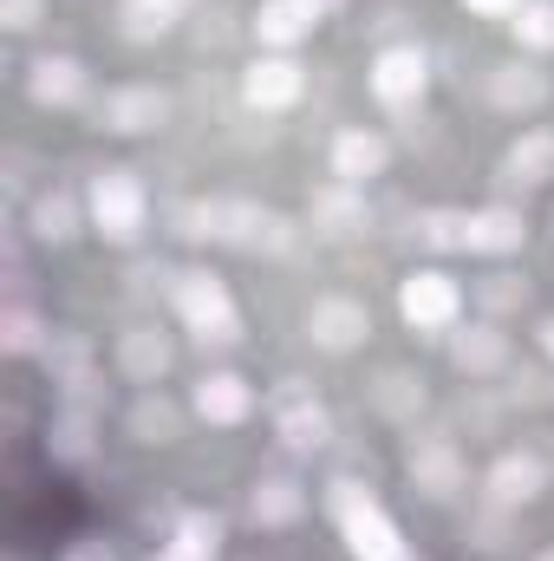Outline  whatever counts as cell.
I'll list each match as a JSON object with an SVG mask.
<instances>
[{
	"label": "cell",
	"instance_id": "1",
	"mask_svg": "<svg viewBox=\"0 0 554 561\" xmlns=\"http://www.w3.org/2000/svg\"><path fill=\"white\" fill-rule=\"evenodd\" d=\"M326 510L339 516L353 561H412V556H405V536H399V523L379 510V496H372L366 483H353V477L326 483Z\"/></svg>",
	"mask_w": 554,
	"mask_h": 561
},
{
	"label": "cell",
	"instance_id": "2",
	"mask_svg": "<svg viewBox=\"0 0 554 561\" xmlns=\"http://www.w3.org/2000/svg\"><path fill=\"white\" fill-rule=\"evenodd\" d=\"M170 294H176V313L189 320V333H196L203 346H229V340H235V300H229V287L216 275L189 268V275L170 280Z\"/></svg>",
	"mask_w": 554,
	"mask_h": 561
},
{
	"label": "cell",
	"instance_id": "3",
	"mask_svg": "<svg viewBox=\"0 0 554 561\" xmlns=\"http://www.w3.org/2000/svg\"><path fill=\"white\" fill-rule=\"evenodd\" d=\"M143 216H150V196L131 170H105L92 183V229L105 242H138L143 236Z\"/></svg>",
	"mask_w": 554,
	"mask_h": 561
},
{
	"label": "cell",
	"instance_id": "4",
	"mask_svg": "<svg viewBox=\"0 0 554 561\" xmlns=\"http://www.w3.org/2000/svg\"><path fill=\"white\" fill-rule=\"evenodd\" d=\"M216 242H235V249H255V255H287L293 222L262 209V203H216Z\"/></svg>",
	"mask_w": 554,
	"mask_h": 561
},
{
	"label": "cell",
	"instance_id": "5",
	"mask_svg": "<svg viewBox=\"0 0 554 561\" xmlns=\"http://www.w3.org/2000/svg\"><path fill=\"white\" fill-rule=\"evenodd\" d=\"M424 85H430V66H424L417 46H385L372 59V99L385 112H412L417 99H424Z\"/></svg>",
	"mask_w": 554,
	"mask_h": 561
},
{
	"label": "cell",
	"instance_id": "6",
	"mask_svg": "<svg viewBox=\"0 0 554 561\" xmlns=\"http://www.w3.org/2000/svg\"><path fill=\"white\" fill-rule=\"evenodd\" d=\"M366 333H372V313L346 294H326L307 307V340L320 353H353V346H366Z\"/></svg>",
	"mask_w": 554,
	"mask_h": 561
},
{
	"label": "cell",
	"instance_id": "7",
	"mask_svg": "<svg viewBox=\"0 0 554 561\" xmlns=\"http://www.w3.org/2000/svg\"><path fill=\"white\" fill-rule=\"evenodd\" d=\"M399 313L412 320L417 333H437V327H457L463 294H457L450 275H412L405 287H399Z\"/></svg>",
	"mask_w": 554,
	"mask_h": 561
},
{
	"label": "cell",
	"instance_id": "8",
	"mask_svg": "<svg viewBox=\"0 0 554 561\" xmlns=\"http://www.w3.org/2000/svg\"><path fill=\"white\" fill-rule=\"evenodd\" d=\"M300 92H307V72L293 59H255L242 79V99L255 112H287V105H300Z\"/></svg>",
	"mask_w": 554,
	"mask_h": 561
},
{
	"label": "cell",
	"instance_id": "9",
	"mask_svg": "<svg viewBox=\"0 0 554 561\" xmlns=\"http://www.w3.org/2000/svg\"><path fill=\"white\" fill-rule=\"evenodd\" d=\"M542 483H549V470H542V457H529V450H509V457H496V470H489V496H496V510H522V503H535Z\"/></svg>",
	"mask_w": 554,
	"mask_h": 561
},
{
	"label": "cell",
	"instance_id": "10",
	"mask_svg": "<svg viewBox=\"0 0 554 561\" xmlns=\"http://www.w3.org/2000/svg\"><path fill=\"white\" fill-rule=\"evenodd\" d=\"M163 118H170V99H163L157 85H125V92L105 99V131L138 138V131H157Z\"/></svg>",
	"mask_w": 554,
	"mask_h": 561
},
{
	"label": "cell",
	"instance_id": "11",
	"mask_svg": "<svg viewBox=\"0 0 554 561\" xmlns=\"http://www.w3.org/2000/svg\"><path fill=\"white\" fill-rule=\"evenodd\" d=\"M405 470H412V490H424L430 503H443V496L463 490V457H457L450 444H417Z\"/></svg>",
	"mask_w": 554,
	"mask_h": 561
},
{
	"label": "cell",
	"instance_id": "12",
	"mask_svg": "<svg viewBox=\"0 0 554 561\" xmlns=\"http://www.w3.org/2000/svg\"><path fill=\"white\" fill-rule=\"evenodd\" d=\"M385 157H392V150H385L379 131H339V138H333V176L359 190V183H372V176L385 170Z\"/></svg>",
	"mask_w": 554,
	"mask_h": 561
},
{
	"label": "cell",
	"instance_id": "13",
	"mask_svg": "<svg viewBox=\"0 0 554 561\" xmlns=\"http://www.w3.org/2000/svg\"><path fill=\"white\" fill-rule=\"evenodd\" d=\"M196 412L209 424H242L255 412V392H249V379H235V373H209V379L196 386Z\"/></svg>",
	"mask_w": 554,
	"mask_h": 561
},
{
	"label": "cell",
	"instance_id": "14",
	"mask_svg": "<svg viewBox=\"0 0 554 561\" xmlns=\"http://www.w3.org/2000/svg\"><path fill=\"white\" fill-rule=\"evenodd\" d=\"M522 236H529V229H522L516 209H476L470 229H463V249H470V255H516Z\"/></svg>",
	"mask_w": 554,
	"mask_h": 561
},
{
	"label": "cell",
	"instance_id": "15",
	"mask_svg": "<svg viewBox=\"0 0 554 561\" xmlns=\"http://www.w3.org/2000/svg\"><path fill=\"white\" fill-rule=\"evenodd\" d=\"M320 26V13L307 7V0H262V13H255V33H262V46H300L307 33Z\"/></svg>",
	"mask_w": 554,
	"mask_h": 561
},
{
	"label": "cell",
	"instance_id": "16",
	"mask_svg": "<svg viewBox=\"0 0 554 561\" xmlns=\"http://www.w3.org/2000/svg\"><path fill=\"white\" fill-rule=\"evenodd\" d=\"M489 99H496L503 112H535V105L549 99V79H542L535 66L509 59V66H496V72H489Z\"/></svg>",
	"mask_w": 554,
	"mask_h": 561
},
{
	"label": "cell",
	"instance_id": "17",
	"mask_svg": "<svg viewBox=\"0 0 554 561\" xmlns=\"http://www.w3.org/2000/svg\"><path fill=\"white\" fill-rule=\"evenodd\" d=\"M26 92L39 105H79L85 99V66L79 59H39L33 79H26Z\"/></svg>",
	"mask_w": 554,
	"mask_h": 561
},
{
	"label": "cell",
	"instance_id": "18",
	"mask_svg": "<svg viewBox=\"0 0 554 561\" xmlns=\"http://www.w3.org/2000/svg\"><path fill=\"white\" fill-rule=\"evenodd\" d=\"M222 556V523L216 516H183L176 536L163 542V561H216Z\"/></svg>",
	"mask_w": 554,
	"mask_h": 561
},
{
	"label": "cell",
	"instance_id": "19",
	"mask_svg": "<svg viewBox=\"0 0 554 561\" xmlns=\"http://www.w3.org/2000/svg\"><path fill=\"white\" fill-rule=\"evenodd\" d=\"M450 353H457V366H463L470 379H483V373H496V366L509 359V340H503L496 327H470V333L450 340Z\"/></svg>",
	"mask_w": 554,
	"mask_h": 561
},
{
	"label": "cell",
	"instance_id": "20",
	"mask_svg": "<svg viewBox=\"0 0 554 561\" xmlns=\"http://www.w3.org/2000/svg\"><path fill=\"white\" fill-rule=\"evenodd\" d=\"M509 183H549L554 176V138L549 131H522V138L509 144Z\"/></svg>",
	"mask_w": 554,
	"mask_h": 561
},
{
	"label": "cell",
	"instance_id": "21",
	"mask_svg": "<svg viewBox=\"0 0 554 561\" xmlns=\"http://www.w3.org/2000/svg\"><path fill=\"white\" fill-rule=\"evenodd\" d=\"M118 359H125V373L131 379H163V366H170V346H163V333H150V327H131L125 340H118Z\"/></svg>",
	"mask_w": 554,
	"mask_h": 561
},
{
	"label": "cell",
	"instance_id": "22",
	"mask_svg": "<svg viewBox=\"0 0 554 561\" xmlns=\"http://www.w3.org/2000/svg\"><path fill=\"white\" fill-rule=\"evenodd\" d=\"M293 516H300V483H287V477L255 483V523H262V529H280V523H293Z\"/></svg>",
	"mask_w": 554,
	"mask_h": 561
},
{
	"label": "cell",
	"instance_id": "23",
	"mask_svg": "<svg viewBox=\"0 0 554 561\" xmlns=\"http://www.w3.org/2000/svg\"><path fill=\"white\" fill-rule=\"evenodd\" d=\"M313 222H326L333 236H353V229L366 222V209H359L353 183H339V190H320V196H313Z\"/></svg>",
	"mask_w": 554,
	"mask_h": 561
},
{
	"label": "cell",
	"instance_id": "24",
	"mask_svg": "<svg viewBox=\"0 0 554 561\" xmlns=\"http://www.w3.org/2000/svg\"><path fill=\"white\" fill-rule=\"evenodd\" d=\"M176 0H125V33L131 39H163L170 26H176Z\"/></svg>",
	"mask_w": 554,
	"mask_h": 561
},
{
	"label": "cell",
	"instance_id": "25",
	"mask_svg": "<svg viewBox=\"0 0 554 561\" xmlns=\"http://www.w3.org/2000/svg\"><path fill=\"white\" fill-rule=\"evenodd\" d=\"M326 431H333V424H326L320 405H293V412H280V444H287V450H320Z\"/></svg>",
	"mask_w": 554,
	"mask_h": 561
},
{
	"label": "cell",
	"instance_id": "26",
	"mask_svg": "<svg viewBox=\"0 0 554 561\" xmlns=\"http://www.w3.org/2000/svg\"><path fill=\"white\" fill-rule=\"evenodd\" d=\"M72 229H79L72 196H59V190H53V196H39V203H33V236H39V242H66Z\"/></svg>",
	"mask_w": 554,
	"mask_h": 561
},
{
	"label": "cell",
	"instance_id": "27",
	"mask_svg": "<svg viewBox=\"0 0 554 561\" xmlns=\"http://www.w3.org/2000/svg\"><path fill=\"white\" fill-rule=\"evenodd\" d=\"M509 26H516V39H522L529 53H554V0H529Z\"/></svg>",
	"mask_w": 554,
	"mask_h": 561
},
{
	"label": "cell",
	"instance_id": "28",
	"mask_svg": "<svg viewBox=\"0 0 554 561\" xmlns=\"http://www.w3.org/2000/svg\"><path fill=\"white\" fill-rule=\"evenodd\" d=\"M46 450L66 457V463H79V457L92 450V419H85V412H66V419L46 431Z\"/></svg>",
	"mask_w": 554,
	"mask_h": 561
},
{
	"label": "cell",
	"instance_id": "29",
	"mask_svg": "<svg viewBox=\"0 0 554 561\" xmlns=\"http://www.w3.org/2000/svg\"><path fill=\"white\" fill-rule=\"evenodd\" d=\"M0 346H7V353H39V346H46V327H39V313H26V307H7V313H0Z\"/></svg>",
	"mask_w": 554,
	"mask_h": 561
},
{
	"label": "cell",
	"instance_id": "30",
	"mask_svg": "<svg viewBox=\"0 0 554 561\" xmlns=\"http://www.w3.org/2000/svg\"><path fill=\"white\" fill-rule=\"evenodd\" d=\"M463 229H470V216H457V209H430V216H417L424 249H463Z\"/></svg>",
	"mask_w": 554,
	"mask_h": 561
},
{
	"label": "cell",
	"instance_id": "31",
	"mask_svg": "<svg viewBox=\"0 0 554 561\" xmlns=\"http://www.w3.org/2000/svg\"><path fill=\"white\" fill-rule=\"evenodd\" d=\"M131 431H138L143 444H170V431H176V412H170L163 399H143L138 412H131Z\"/></svg>",
	"mask_w": 554,
	"mask_h": 561
},
{
	"label": "cell",
	"instance_id": "32",
	"mask_svg": "<svg viewBox=\"0 0 554 561\" xmlns=\"http://www.w3.org/2000/svg\"><path fill=\"white\" fill-rule=\"evenodd\" d=\"M379 405H385L392 419H405L412 405H424V392H412V379H405V373H385V379H379Z\"/></svg>",
	"mask_w": 554,
	"mask_h": 561
},
{
	"label": "cell",
	"instance_id": "33",
	"mask_svg": "<svg viewBox=\"0 0 554 561\" xmlns=\"http://www.w3.org/2000/svg\"><path fill=\"white\" fill-rule=\"evenodd\" d=\"M39 13H46V0H0V26H7V33L39 26Z\"/></svg>",
	"mask_w": 554,
	"mask_h": 561
},
{
	"label": "cell",
	"instance_id": "34",
	"mask_svg": "<svg viewBox=\"0 0 554 561\" xmlns=\"http://www.w3.org/2000/svg\"><path fill=\"white\" fill-rule=\"evenodd\" d=\"M483 300H489V307H522V300H529V287H516L509 275H489V287H483Z\"/></svg>",
	"mask_w": 554,
	"mask_h": 561
},
{
	"label": "cell",
	"instance_id": "35",
	"mask_svg": "<svg viewBox=\"0 0 554 561\" xmlns=\"http://www.w3.org/2000/svg\"><path fill=\"white\" fill-rule=\"evenodd\" d=\"M463 7H470V13H483V20H516L529 0H463Z\"/></svg>",
	"mask_w": 554,
	"mask_h": 561
},
{
	"label": "cell",
	"instance_id": "36",
	"mask_svg": "<svg viewBox=\"0 0 554 561\" xmlns=\"http://www.w3.org/2000/svg\"><path fill=\"white\" fill-rule=\"evenodd\" d=\"M275 405H280V412H293V405H313V392H307V379H280Z\"/></svg>",
	"mask_w": 554,
	"mask_h": 561
},
{
	"label": "cell",
	"instance_id": "37",
	"mask_svg": "<svg viewBox=\"0 0 554 561\" xmlns=\"http://www.w3.org/2000/svg\"><path fill=\"white\" fill-rule=\"evenodd\" d=\"M66 561H112V549H105V542H79Z\"/></svg>",
	"mask_w": 554,
	"mask_h": 561
},
{
	"label": "cell",
	"instance_id": "38",
	"mask_svg": "<svg viewBox=\"0 0 554 561\" xmlns=\"http://www.w3.org/2000/svg\"><path fill=\"white\" fill-rule=\"evenodd\" d=\"M307 7H313V13H320V20H326V13H339V7H346V0H307Z\"/></svg>",
	"mask_w": 554,
	"mask_h": 561
},
{
	"label": "cell",
	"instance_id": "39",
	"mask_svg": "<svg viewBox=\"0 0 554 561\" xmlns=\"http://www.w3.org/2000/svg\"><path fill=\"white\" fill-rule=\"evenodd\" d=\"M542 346H549V359H554V320H549V333H542Z\"/></svg>",
	"mask_w": 554,
	"mask_h": 561
},
{
	"label": "cell",
	"instance_id": "40",
	"mask_svg": "<svg viewBox=\"0 0 554 561\" xmlns=\"http://www.w3.org/2000/svg\"><path fill=\"white\" fill-rule=\"evenodd\" d=\"M535 561H554V549H549V556H535Z\"/></svg>",
	"mask_w": 554,
	"mask_h": 561
}]
</instances>
